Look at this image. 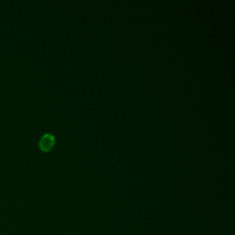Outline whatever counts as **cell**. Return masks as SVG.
<instances>
[{"label": "cell", "mask_w": 235, "mask_h": 235, "mask_svg": "<svg viewBox=\"0 0 235 235\" xmlns=\"http://www.w3.org/2000/svg\"><path fill=\"white\" fill-rule=\"evenodd\" d=\"M54 144V137L50 134L46 133L42 137L40 138L39 141V147L43 151H49Z\"/></svg>", "instance_id": "1"}]
</instances>
